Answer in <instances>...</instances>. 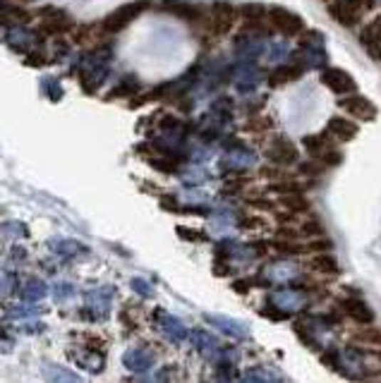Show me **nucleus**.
Instances as JSON below:
<instances>
[{
  "mask_svg": "<svg viewBox=\"0 0 381 383\" xmlns=\"http://www.w3.org/2000/svg\"><path fill=\"white\" fill-rule=\"evenodd\" d=\"M300 75H302L300 68L281 65V68H276L271 75H268V84H271V87H281V84H286V82H295V79H300Z\"/></svg>",
  "mask_w": 381,
  "mask_h": 383,
  "instance_id": "16",
  "label": "nucleus"
},
{
  "mask_svg": "<svg viewBox=\"0 0 381 383\" xmlns=\"http://www.w3.org/2000/svg\"><path fill=\"white\" fill-rule=\"evenodd\" d=\"M8 41L15 51H27L34 46L36 36L31 34L29 29H24V26H12V29L8 31Z\"/></svg>",
  "mask_w": 381,
  "mask_h": 383,
  "instance_id": "13",
  "label": "nucleus"
},
{
  "mask_svg": "<svg viewBox=\"0 0 381 383\" xmlns=\"http://www.w3.org/2000/svg\"><path fill=\"white\" fill-rule=\"evenodd\" d=\"M298 147L288 137H276L266 149V158L276 166H293V163H298Z\"/></svg>",
  "mask_w": 381,
  "mask_h": 383,
  "instance_id": "5",
  "label": "nucleus"
},
{
  "mask_svg": "<svg viewBox=\"0 0 381 383\" xmlns=\"http://www.w3.org/2000/svg\"><path fill=\"white\" fill-rule=\"evenodd\" d=\"M281 201H283L286 209H291L293 214H305V211H312V204L307 201V196L302 194V189H293L281 194Z\"/></svg>",
  "mask_w": 381,
  "mask_h": 383,
  "instance_id": "14",
  "label": "nucleus"
},
{
  "mask_svg": "<svg viewBox=\"0 0 381 383\" xmlns=\"http://www.w3.org/2000/svg\"><path fill=\"white\" fill-rule=\"evenodd\" d=\"M0 36H3V26H0Z\"/></svg>",
  "mask_w": 381,
  "mask_h": 383,
  "instance_id": "29",
  "label": "nucleus"
},
{
  "mask_svg": "<svg viewBox=\"0 0 381 383\" xmlns=\"http://www.w3.org/2000/svg\"><path fill=\"white\" fill-rule=\"evenodd\" d=\"M17 290V276L10 273V271H3L0 273V295H12Z\"/></svg>",
  "mask_w": 381,
  "mask_h": 383,
  "instance_id": "21",
  "label": "nucleus"
},
{
  "mask_svg": "<svg viewBox=\"0 0 381 383\" xmlns=\"http://www.w3.org/2000/svg\"><path fill=\"white\" fill-rule=\"evenodd\" d=\"M46 376H48L51 381H75L77 376L75 374H68V372H63V369H51V367H46Z\"/></svg>",
  "mask_w": 381,
  "mask_h": 383,
  "instance_id": "24",
  "label": "nucleus"
},
{
  "mask_svg": "<svg viewBox=\"0 0 381 383\" xmlns=\"http://www.w3.org/2000/svg\"><path fill=\"white\" fill-rule=\"evenodd\" d=\"M338 105L350 117H357V120H374V117H377V105L367 101L365 96L355 94V91L353 94H345V98H340Z\"/></svg>",
  "mask_w": 381,
  "mask_h": 383,
  "instance_id": "6",
  "label": "nucleus"
},
{
  "mask_svg": "<svg viewBox=\"0 0 381 383\" xmlns=\"http://www.w3.org/2000/svg\"><path fill=\"white\" fill-rule=\"evenodd\" d=\"M163 10L170 12V15L182 17V19H189V22H194V19L199 17V8L192 3H185V0H166V3H163Z\"/></svg>",
  "mask_w": 381,
  "mask_h": 383,
  "instance_id": "12",
  "label": "nucleus"
},
{
  "mask_svg": "<svg viewBox=\"0 0 381 383\" xmlns=\"http://www.w3.org/2000/svg\"><path fill=\"white\" fill-rule=\"evenodd\" d=\"M240 15H242V19H245V24L247 26H254V29H259V26L268 24V10L261 8V5H257V3L245 5V8L240 10ZM268 26H271V24H268Z\"/></svg>",
  "mask_w": 381,
  "mask_h": 383,
  "instance_id": "11",
  "label": "nucleus"
},
{
  "mask_svg": "<svg viewBox=\"0 0 381 383\" xmlns=\"http://www.w3.org/2000/svg\"><path fill=\"white\" fill-rule=\"evenodd\" d=\"M53 247H56V252L61 254V256H75L77 252H82V244H77V242H72V240H63V242H53Z\"/></svg>",
  "mask_w": 381,
  "mask_h": 383,
  "instance_id": "22",
  "label": "nucleus"
},
{
  "mask_svg": "<svg viewBox=\"0 0 381 383\" xmlns=\"http://www.w3.org/2000/svg\"><path fill=\"white\" fill-rule=\"evenodd\" d=\"M151 352H147V350H132V352L125 355V364H127L130 369H135V372H144V369L151 367Z\"/></svg>",
  "mask_w": 381,
  "mask_h": 383,
  "instance_id": "19",
  "label": "nucleus"
},
{
  "mask_svg": "<svg viewBox=\"0 0 381 383\" xmlns=\"http://www.w3.org/2000/svg\"><path fill=\"white\" fill-rule=\"evenodd\" d=\"M53 293H56V300L63 302V300H68L70 295H75V290H72V285H68V283H61V285H56Z\"/></svg>",
  "mask_w": 381,
  "mask_h": 383,
  "instance_id": "26",
  "label": "nucleus"
},
{
  "mask_svg": "<svg viewBox=\"0 0 381 383\" xmlns=\"http://www.w3.org/2000/svg\"><path fill=\"white\" fill-rule=\"evenodd\" d=\"M353 340L365 342V345H372V347H381V328L367 326L365 323V328H360V331L353 335Z\"/></svg>",
  "mask_w": 381,
  "mask_h": 383,
  "instance_id": "20",
  "label": "nucleus"
},
{
  "mask_svg": "<svg viewBox=\"0 0 381 383\" xmlns=\"http://www.w3.org/2000/svg\"><path fill=\"white\" fill-rule=\"evenodd\" d=\"M321 84H324L326 89H331L333 94H340V96L353 94L355 91L353 77L348 75L345 70H338V68H328V70L321 72Z\"/></svg>",
  "mask_w": 381,
  "mask_h": 383,
  "instance_id": "7",
  "label": "nucleus"
},
{
  "mask_svg": "<svg viewBox=\"0 0 381 383\" xmlns=\"http://www.w3.org/2000/svg\"><path fill=\"white\" fill-rule=\"evenodd\" d=\"M326 3H328V0H326Z\"/></svg>",
  "mask_w": 381,
  "mask_h": 383,
  "instance_id": "30",
  "label": "nucleus"
},
{
  "mask_svg": "<svg viewBox=\"0 0 381 383\" xmlns=\"http://www.w3.org/2000/svg\"><path fill=\"white\" fill-rule=\"evenodd\" d=\"M310 268L317 271V273H326V276H338V273H340L338 261L333 259L331 254H317V256H314V259L310 261Z\"/></svg>",
  "mask_w": 381,
  "mask_h": 383,
  "instance_id": "17",
  "label": "nucleus"
},
{
  "mask_svg": "<svg viewBox=\"0 0 381 383\" xmlns=\"http://www.w3.org/2000/svg\"><path fill=\"white\" fill-rule=\"evenodd\" d=\"M46 295H48V288H46V283L38 278L27 280V285L22 288V300L31 302V305H34V302H41Z\"/></svg>",
  "mask_w": 381,
  "mask_h": 383,
  "instance_id": "18",
  "label": "nucleus"
},
{
  "mask_svg": "<svg viewBox=\"0 0 381 383\" xmlns=\"http://www.w3.org/2000/svg\"><path fill=\"white\" fill-rule=\"evenodd\" d=\"M43 91H46V94H48L51 98H53V101H58V98L63 96L61 84H58L56 79H51V77H46V79H43Z\"/></svg>",
  "mask_w": 381,
  "mask_h": 383,
  "instance_id": "23",
  "label": "nucleus"
},
{
  "mask_svg": "<svg viewBox=\"0 0 381 383\" xmlns=\"http://www.w3.org/2000/svg\"><path fill=\"white\" fill-rule=\"evenodd\" d=\"M326 135H331L333 140H338V142H350L353 137L357 135V125L343 115H333L326 125Z\"/></svg>",
  "mask_w": 381,
  "mask_h": 383,
  "instance_id": "9",
  "label": "nucleus"
},
{
  "mask_svg": "<svg viewBox=\"0 0 381 383\" xmlns=\"http://www.w3.org/2000/svg\"><path fill=\"white\" fill-rule=\"evenodd\" d=\"M338 307H340V312H343L345 316H350V319L355 323H372L374 321V314H372V309L367 302L362 300H357V297H343V300L338 302Z\"/></svg>",
  "mask_w": 381,
  "mask_h": 383,
  "instance_id": "8",
  "label": "nucleus"
},
{
  "mask_svg": "<svg viewBox=\"0 0 381 383\" xmlns=\"http://www.w3.org/2000/svg\"><path fill=\"white\" fill-rule=\"evenodd\" d=\"M328 249H331V242H328V240H319V242H310V244H305V254L328 252Z\"/></svg>",
  "mask_w": 381,
  "mask_h": 383,
  "instance_id": "25",
  "label": "nucleus"
},
{
  "mask_svg": "<svg viewBox=\"0 0 381 383\" xmlns=\"http://www.w3.org/2000/svg\"><path fill=\"white\" fill-rule=\"evenodd\" d=\"M370 5H372L370 0H340V3L331 5V15L343 26H355Z\"/></svg>",
  "mask_w": 381,
  "mask_h": 383,
  "instance_id": "4",
  "label": "nucleus"
},
{
  "mask_svg": "<svg viewBox=\"0 0 381 383\" xmlns=\"http://www.w3.org/2000/svg\"><path fill=\"white\" fill-rule=\"evenodd\" d=\"M249 285H252V283H249V280H238V283H235V290H238V293H247V288Z\"/></svg>",
  "mask_w": 381,
  "mask_h": 383,
  "instance_id": "28",
  "label": "nucleus"
},
{
  "mask_svg": "<svg viewBox=\"0 0 381 383\" xmlns=\"http://www.w3.org/2000/svg\"><path fill=\"white\" fill-rule=\"evenodd\" d=\"M144 8H147V0H137V3L122 5V8H118L115 12H110V15L103 19V29L110 31V34H115V31L125 29L132 19L140 17Z\"/></svg>",
  "mask_w": 381,
  "mask_h": 383,
  "instance_id": "1",
  "label": "nucleus"
},
{
  "mask_svg": "<svg viewBox=\"0 0 381 383\" xmlns=\"http://www.w3.org/2000/svg\"><path fill=\"white\" fill-rule=\"evenodd\" d=\"M302 144H305L307 154H310L312 158H321V156L326 154V151L333 149L326 135H307L305 140H302Z\"/></svg>",
  "mask_w": 381,
  "mask_h": 383,
  "instance_id": "15",
  "label": "nucleus"
},
{
  "mask_svg": "<svg viewBox=\"0 0 381 383\" xmlns=\"http://www.w3.org/2000/svg\"><path fill=\"white\" fill-rule=\"evenodd\" d=\"M268 24L271 29L281 31L286 36H298L302 29H305V22H302L300 15L286 10V8H271L268 10Z\"/></svg>",
  "mask_w": 381,
  "mask_h": 383,
  "instance_id": "3",
  "label": "nucleus"
},
{
  "mask_svg": "<svg viewBox=\"0 0 381 383\" xmlns=\"http://www.w3.org/2000/svg\"><path fill=\"white\" fill-rule=\"evenodd\" d=\"M360 41H362L365 51L370 53L372 58L381 61V17L374 19L362 34H360Z\"/></svg>",
  "mask_w": 381,
  "mask_h": 383,
  "instance_id": "10",
  "label": "nucleus"
},
{
  "mask_svg": "<svg viewBox=\"0 0 381 383\" xmlns=\"http://www.w3.org/2000/svg\"><path fill=\"white\" fill-rule=\"evenodd\" d=\"M240 19V10L231 3H214L212 8V31L219 36H226L228 31H233V26L238 24Z\"/></svg>",
  "mask_w": 381,
  "mask_h": 383,
  "instance_id": "2",
  "label": "nucleus"
},
{
  "mask_svg": "<svg viewBox=\"0 0 381 383\" xmlns=\"http://www.w3.org/2000/svg\"><path fill=\"white\" fill-rule=\"evenodd\" d=\"M271 120H249L247 122V130H266V127H271Z\"/></svg>",
  "mask_w": 381,
  "mask_h": 383,
  "instance_id": "27",
  "label": "nucleus"
}]
</instances>
